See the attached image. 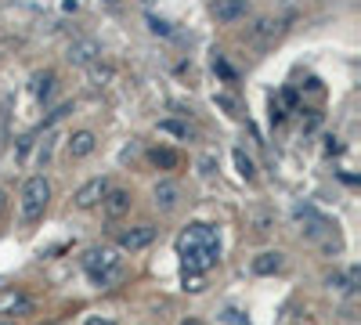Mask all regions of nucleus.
Segmentation results:
<instances>
[{
	"label": "nucleus",
	"instance_id": "obj_1",
	"mask_svg": "<svg viewBox=\"0 0 361 325\" xmlns=\"http://www.w3.org/2000/svg\"><path fill=\"white\" fill-rule=\"evenodd\" d=\"M177 253L185 260V275H206L214 264L221 260V239H217V228L195 221L185 231L177 235Z\"/></svg>",
	"mask_w": 361,
	"mask_h": 325
},
{
	"label": "nucleus",
	"instance_id": "obj_2",
	"mask_svg": "<svg viewBox=\"0 0 361 325\" xmlns=\"http://www.w3.org/2000/svg\"><path fill=\"white\" fill-rule=\"evenodd\" d=\"M80 264H83V271L90 275V282H98V286H112V282L123 278L119 253H116L112 246H90V250L80 257Z\"/></svg>",
	"mask_w": 361,
	"mask_h": 325
},
{
	"label": "nucleus",
	"instance_id": "obj_3",
	"mask_svg": "<svg viewBox=\"0 0 361 325\" xmlns=\"http://www.w3.org/2000/svg\"><path fill=\"white\" fill-rule=\"evenodd\" d=\"M47 202H51V181L44 173H33V177H25V185H22V221L25 224H37L47 210Z\"/></svg>",
	"mask_w": 361,
	"mask_h": 325
},
{
	"label": "nucleus",
	"instance_id": "obj_4",
	"mask_svg": "<svg viewBox=\"0 0 361 325\" xmlns=\"http://www.w3.org/2000/svg\"><path fill=\"white\" fill-rule=\"evenodd\" d=\"M286 29H289V18H279V15H264V18H257L253 25H250V33H246V40L257 47V51H271L282 37H286Z\"/></svg>",
	"mask_w": 361,
	"mask_h": 325
},
{
	"label": "nucleus",
	"instance_id": "obj_5",
	"mask_svg": "<svg viewBox=\"0 0 361 325\" xmlns=\"http://www.w3.org/2000/svg\"><path fill=\"white\" fill-rule=\"evenodd\" d=\"M102 58V44L94 37H76L69 47H66V62L76 66V69H90Z\"/></svg>",
	"mask_w": 361,
	"mask_h": 325
},
{
	"label": "nucleus",
	"instance_id": "obj_6",
	"mask_svg": "<svg viewBox=\"0 0 361 325\" xmlns=\"http://www.w3.org/2000/svg\"><path fill=\"white\" fill-rule=\"evenodd\" d=\"M109 188H112L109 177H90L87 185H80V188H76L73 206H76V210H94V206L105 199V192H109Z\"/></svg>",
	"mask_w": 361,
	"mask_h": 325
},
{
	"label": "nucleus",
	"instance_id": "obj_7",
	"mask_svg": "<svg viewBox=\"0 0 361 325\" xmlns=\"http://www.w3.org/2000/svg\"><path fill=\"white\" fill-rule=\"evenodd\" d=\"M0 314H33V297H29L25 289H18V286H8V289H0Z\"/></svg>",
	"mask_w": 361,
	"mask_h": 325
},
{
	"label": "nucleus",
	"instance_id": "obj_8",
	"mask_svg": "<svg viewBox=\"0 0 361 325\" xmlns=\"http://www.w3.org/2000/svg\"><path fill=\"white\" fill-rule=\"evenodd\" d=\"M116 243H119V250L137 253V250H145V246H152V243H156V228H152V224H134V228H123V231L116 235Z\"/></svg>",
	"mask_w": 361,
	"mask_h": 325
},
{
	"label": "nucleus",
	"instance_id": "obj_9",
	"mask_svg": "<svg viewBox=\"0 0 361 325\" xmlns=\"http://www.w3.org/2000/svg\"><path fill=\"white\" fill-rule=\"evenodd\" d=\"M180 185L173 181V177H163V181H156V188H152V202H156V210H163V214H173L177 206H180Z\"/></svg>",
	"mask_w": 361,
	"mask_h": 325
},
{
	"label": "nucleus",
	"instance_id": "obj_10",
	"mask_svg": "<svg viewBox=\"0 0 361 325\" xmlns=\"http://www.w3.org/2000/svg\"><path fill=\"white\" fill-rule=\"evenodd\" d=\"M130 206H134V195L127 188H109L105 199H102V210L109 221H119V217H127L130 214Z\"/></svg>",
	"mask_w": 361,
	"mask_h": 325
},
{
	"label": "nucleus",
	"instance_id": "obj_11",
	"mask_svg": "<svg viewBox=\"0 0 361 325\" xmlns=\"http://www.w3.org/2000/svg\"><path fill=\"white\" fill-rule=\"evenodd\" d=\"M209 15H214L217 22H224V25L243 22L250 15V0H214V4H209Z\"/></svg>",
	"mask_w": 361,
	"mask_h": 325
},
{
	"label": "nucleus",
	"instance_id": "obj_12",
	"mask_svg": "<svg viewBox=\"0 0 361 325\" xmlns=\"http://www.w3.org/2000/svg\"><path fill=\"white\" fill-rule=\"evenodd\" d=\"M94 149H98V134L94 130H76L66 141V156L69 159H87V156H94Z\"/></svg>",
	"mask_w": 361,
	"mask_h": 325
},
{
	"label": "nucleus",
	"instance_id": "obj_13",
	"mask_svg": "<svg viewBox=\"0 0 361 325\" xmlns=\"http://www.w3.org/2000/svg\"><path fill=\"white\" fill-rule=\"evenodd\" d=\"M54 83H58L54 69H40V73L29 76V94H33L40 105H47V102H51V94H54Z\"/></svg>",
	"mask_w": 361,
	"mask_h": 325
},
{
	"label": "nucleus",
	"instance_id": "obj_14",
	"mask_svg": "<svg viewBox=\"0 0 361 325\" xmlns=\"http://www.w3.org/2000/svg\"><path fill=\"white\" fill-rule=\"evenodd\" d=\"M253 275H260V278H267V275H279L282 268H286V257L279 253V250H264V253H257L253 257Z\"/></svg>",
	"mask_w": 361,
	"mask_h": 325
},
{
	"label": "nucleus",
	"instance_id": "obj_15",
	"mask_svg": "<svg viewBox=\"0 0 361 325\" xmlns=\"http://www.w3.org/2000/svg\"><path fill=\"white\" fill-rule=\"evenodd\" d=\"M148 163H152L156 170H177L180 163H185V156H180L177 149H166V145H156V149H148Z\"/></svg>",
	"mask_w": 361,
	"mask_h": 325
},
{
	"label": "nucleus",
	"instance_id": "obj_16",
	"mask_svg": "<svg viewBox=\"0 0 361 325\" xmlns=\"http://www.w3.org/2000/svg\"><path fill=\"white\" fill-rule=\"evenodd\" d=\"M235 156V166H238V177H243V181H253V177H257V163L246 156V149H235L231 152Z\"/></svg>",
	"mask_w": 361,
	"mask_h": 325
},
{
	"label": "nucleus",
	"instance_id": "obj_17",
	"mask_svg": "<svg viewBox=\"0 0 361 325\" xmlns=\"http://www.w3.org/2000/svg\"><path fill=\"white\" fill-rule=\"evenodd\" d=\"M159 130L163 134H173V137H192V127L188 123H177V120H163Z\"/></svg>",
	"mask_w": 361,
	"mask_h": 325
},
{
	"label": "nucleus",
	"instance_id": "obj_18",
	"mask_svg": "<svg viewBox=\"0 0 361 325\" xmlns=\"http://www.w3.org/2000/svg\"><path fill=\"white\" fill-rule=\"evenodd\" d=\"M8 141H11V134H8V98L0 102V152L8 149Z\"/></svg>",
	"mask_w": 361,
	"mask_h": 325
},
{
	"label": "nucleus",
	"instance_id": "obj_19",
	"mask_svg": "<svg viewBox=\"0 0 361 325\" xmlns=\"http://www.w3.org/2000/svg\"><path fill=\"white\" fill-rule=\"evenodd\" d=\"M271 224H275V217H271L267 210H257V214H253V231H257V235H267Z\"/></svg>",
	"mask_w": 361,
	"mask_h": 325
},
{
	"label": "nucleus",
	"instance_id": "obj_20",
	"mask_svg": "<svg viewBox=\"0 0 361 325\" xmlns=\"http://www.w3.org/2000/svg\"><path fill=\"white\" fill-rule=\"evenodd\" d=\"M199 173L202 177H214L217 173V159L214 156H199Z\"/></svg>",
	"mask_w": 361,
	"mask_h": 325
},
{
	"label": "nucleus",
	"instance_id": "obj_21",
	"mask_svg": "<svg viewBox=\"0 0 361 325\" xmlns=\"http://www.w3.org/2000/svg\"><path fill=\"white\" fill-rule=\"evenodd\" d=\"M66 112H73V102H66V105H58V109H54V112L47 116V120H44V127H54V123H58V120H62V116H66Z\"/></svg>",
	"mask_w": 361,
	"mask_h": 325
},
{
	"label": "nucleus",
	"instance_id": "obj_22",
	"mask_svg": "<svg viewBox=\"0 0 361 325\" xmlns=\"http://www.w3.org/2000/svg\"><path fill=\"white\" fill-rule=\"evenodd\" d=\"M214 102H217V105H221V109H228V116H238V102H235V98H231V94H217V98H214Z\"/></svg>",
	"mask_w": 361,
	"mask_h": 325
},
{
	"label": "nucleus",
	"instance_id": "obj_23",
	"mask_svg": "<svg viewBox=\"0 0 361 325\" xmlns=\"http://www.w3.org/2000/svg\"><path fill=\"white\" fill-rule=\"evenodd\" d=\"M148 29H152L156 37H170V33H173V29H170L163 18H148Z\"/></svg>",
	"mask_w": 361,
	"mask_h": 325
},
{
	"label": "nucleus",
	"instance_id": "obj_24",
	"mask_svg": "<svg viewBox=\"0 0 361 325\" xmlns=\"http://www.w3.org/2000/svg\"><path fill=\"white\" fill-rule=\"evenodd\" d=\"M286 120V109L279 105V98L275 94H271V123H282Z\"/></svg>",
	"mask_w": 361,
	"mask_h": 325
},
{
	"label": "nucleus",
	"instance_id": "obj_25",
	"mask_svg": "<svg viewBox=\"0 0 361 325\" xmlns=\"http://www.w3.org/2000/svg\"><path fill=\"white\" fill-rule=\"evenodd\" d=\"M8 210H11V195H8L4 188H0V221L8 217Z\"/></svg>",
	"mask_w": 361,
	"mask_h": 325
},
{
	"label": "nucleus",
	"instance_id": "obj_26",
	"mask_svg": "<svg viewBox=\"0 0 361 325\" xmlns=\"http://www.w3.org/2000/svg\"><path fill=\"white\" fill-rule=\"evenodd\" d=\"M185 289L199 293V289H202V275H185Z\"/></svg>",
	"mask_w": 361,
	"mask_h": 325
},
{
	"label": "nucleus",
	"instance_id": "obj_27",
	"mask_svg": "<svg viewBox=\"0 0 361 325\" xmlns=\"http://www.w3.org/2000/svg\"><path fill=\"white\" fill-rule=\"evenodd\" d=\"M29 149H33V137H18V159H25Z\"/></svg>",
	"mask_w": 361,
	"mask_h": 325
},
{
	"label": "nucleus",
	"instance_id": "obj_28",
	"mask_svg": "<svg viewBox=\"0 0 361 325\" xmlns=\"http://www.w3.org/2000/svg\"><path fill=\"white\" fill-rule=\"evenodd\" d=\"M51 149H54V145H51V137H47V141L40 145V166H44V163L51 159Z\"/></svg>",
	"mask_w": 361,
	"mask_h": 325
},
{
	"label": "nucleus",
	"instance_id": "obj_29",
	"mask_svg": "<svg viewBox=\"0 0 361 325\" xmlns=\"http://www.w3.org/2000/svg\"><path fill=\"white\" fill-rule=\"evenodd\" d=\"M83 325H116V321H112V318H102V314H90Z\"/></svg>",
	"mask_w": 361,
	"mask_h": 325
},
{
	"label": "nucleus",
	"instance_id": "obj_30",
	"mask_svg": "<svg viewBox=\"0 0 361 325\" xmlns=\"http://www.w3.org/2000/svg\"><path fill=\"white\" fill-rule=\"evenodd\" d=\"M0 325H15V321H8V318H0Z\"/></svg>",
	"mask_w": 361,
	"mask_h": 325
},
{
	"label": "nucleus",
	"instance_id": "obj_31",
	"mask_svg": "<svg viewBox=\"0 0 361 325\" xmlns=\"http://www.w3.org/2000/svg\"><path fill=\"white\" fill-rule=\"evenodd\" d=\"M105 4H116V0H105Z\"/></svg>",
	"mask_w": 361,
	"mask_h": 325
}]
</instances>
